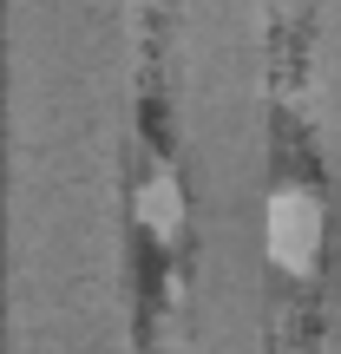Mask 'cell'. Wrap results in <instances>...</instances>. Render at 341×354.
<instances>
[{"label": "cell", "mask_w": 341, "mask_h": 354, "mask_svg": "<svg viewBox=\"0 0 341 354\" xmlns=\"http://www.w3.org/2000/svg\"><path fill=\"white\" fill-rule=\"evenodd\" d=\"M315 236H322V210L302 197V190H289V197L269 210V250L282 256V269H308Z\"/></svg>", "instance_id": "obj_1"}]
</instances>
